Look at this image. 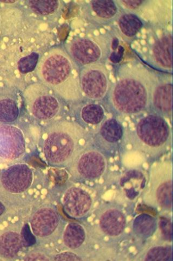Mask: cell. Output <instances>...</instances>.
<instances>
[{"label": "cell", "instance_id": "277c9868", "mask_svg": "<svg viewBox=\"0 0 173 261\" xmlns=\"http://www.w3.org/2000/svg\"><path fill=\"white\" fill-rule=\"evenodd\" d=\"M171 141L170 128L162 117L150 114L137 122L133 144L136 150L145 156L159 159L168 150Z\"/></svg>", "mask_w": 173, "mask_h": 261}, {"label": "cell", "instance_id": "4fadbf2b", "mask_svg": "<svg viewBox=\"0 0 173 261\" xmlns=\"http://www.w3.org/2000/svg\"><path fill=\"white\" fill-rule=\"evenodd\" d=\"M92 205V195L84 187L71 186L63 194V210L65 213L72 218L79 219L84 217L91 210Z\"/></svg>", "mask_w": 173, "mask_h": 261}, {"label": "cell", "instance_id": "9c48e42d", "mask_svg": "<svg viewBox=\"0 0 173 261\" xmlns=\"http://www.w3.org/2000/svg\"><path fill=\"white\" fill-rule=\"evenodd\" d=\"M73 175L84 180H95L102 176L107 168L104 155L95 149H88L78 154L73 161Z\"/></svg>", "mask_w": 173, "mask_h": 261}, {"label": "cell", "instance_id": "e575fe53", "mask_svg": "<svg viewBox=\"0 0 173 261\" xmlns=\"http://www.w3.org/2000/svg\"><path fill=\"white\" fill-rule=\"evenodd\" d=\"M0 2L5 4H14L16 3V1H12V0H5V1H4V0L3 1V0H2Z\"/></svg>", "mask_w": 173, "mask_h": 261}, {"label": "cell", "instance_id": "30bf717a", "mask_svg": "<svg viewBox=\"0 0 173 261\" xmlns=\"http://www.w3.org/2000/svg\"><path fill=\"white\" fill-rule=\"evenodd\" d=\"M121 10L117 1L93 0L84 3L81 13L88 22L103 26L118 19L121 15Z\"/></svg>", "mask_w": 173, "mask_h": 261}, {"label": "cell", "instance_id": "52a82bcc", "mask_svg": "<svg viewBox=\"0 0 173 261\" xmlns=\"http://www.w3.org/2000/svg\"><path fill=\"white\" fill-rule=\"evenodd\" d=\"M112 44L111 38L107 36L77 37L67 44L65 49L80 68L94 63H103L111 54Z\"/></svg>", "mask_w": 173, "mask_h": 261}, {"label": "cell", "instance_id": "9a60e30c", "mask_svg": "<svg viewBox=\"0 0 173 261\" xmlns=\"http://www.w3.org/2000/svg\"><path fill=\"white\" fill-rule=\"evenodd\" d=\"M61 223L59 214L51 207L39 209L30 220L32 233L40 238H47L54 235L59 229Z\"/></svg>", "mask_w": 173, "mask_h": 261}, {"label": "cell", "instance_id": "5bb4252c", "mask_svg": "<svg viewBox=\"0 0 173 261\" xmlns=\"http://www.w3.org/2000/svg\"><path fill=\"white\" fill-rule=\"evenodd\" d=\"M171 76H159L151 94L150 107L161 117L171 118L172 114Z\"/></svg>", "mask_w": 173, "mask_h": 261}, {"label": "cell", "instance_id": "4316f807", "mask_svg": "<svg viewBox=\"0 0 173 261\" xmlns=\"http://www.w3.org/2000/svg\"><path fill=\"white\" fill-rule=\"evenodd\" d=\"M155 220L149 215H142L137 217L134 223V230L141 238H148L154 232Z\"/></svg>", "mask_w": 173, "mask_h": 261}, {"label": "cell", "instance_id": "f546056e", "mask_svg": "<svg viewBox=\"0 0 173 261\" xmlns=\"http://www.w3.org/2000/svg\"><path fill=\"white\" fill-rule=\"evenodd\" d=\"M160 227L164 238L171 240V223L169 219L161 218L160 220Z\"/></svg>", "mask_w": 173, "mask_h": 261}, {"label": "cell", "instance_id": "ba28073f", "mask_svg": "<svg viewBox=\"0 0 173 261\" xmlns=\"http://www.w3.org/2000/svg\"><path fill=\"white\" fill-rule=\"evenodd\" d=\"M80 85L82 95L93 101H100L111 87L108 69L104 63H96L80 68Z\"/></svg>", "mask_w": 173, "mask_h": 261}, {"label": "cell", "instance_id": "8fae6325", "mask_svg": "<svg viewBox=\"0 0 173 261\" xmlns=\"http://www.w3.org/2000/svg\"><path fill=\"white\" fill-rule=\"evenodd\" d=\"M25 151V140L21 129L12 125H0V159H18Z\"/></svg>", "mask_w": 173, "mask_h": 261}, {"label": "cell", "instance_id": "3957f363", "mask_svg": "<svg viewBox=\"0 0 173 261\" xmlns=\"http://www.w3.org/2000/svg\"><path fill=\"white\" fill-rule=\"evenodd\" d=\"M43 151L49 165L64 167L78 156L87 133L76 122L60 120L45 128Z\"/></svg>", "mask_w": 173, "mask_h": 261}, {"label": "cell", "instance_id": "ffe728a7", "mask_svg": "<svg viewBox=\"0 0 173 261\" xmlns=\"http://www.w3.org/2000/svg\"><path fill=\"white\" fill-rule=\"evenodd\" d=\"M26 4L32 13L50 20L59 17L64 6L63 2L54 0H29Z\"/></svg>", "mask_w": 173, "mask_h": 261}, {"label": "cell", "instance_id": "cb8c5ba5", "mask_svg": "<svg viewBox=\"0 0 173 261\" xmlns=\"http://www.w3.org/2000/svg\"><path fill=\"white\" fill-rule=\"evenodd\" d=\"M123 128L120 122L115 119H110L103 122L98 135L107 144H116L122 139Z\"/></svg>", "mask_w": 173, "mask_h": 261}, {"label": "cell", "instance_id": "484cf974", "mask_svg": "<svg viewBox=\"0 0 173 261\" xmlns=\"http://www.w3.org/2000/svg\"><path fill=\"white\" fill-rule=\"evenodd\" d=\"M171 245H156L148 248L143 254L142 260L148 261L172 260Z\"/></svg>", "mask_w": 173, "mask_h": 261}, {"label": "cell", "instance_id": "603a6c76", "mask_svg": "<svg viewBox=\"0 0 173 261\" xmlns=\"http://www.w3.org/2000/svg\"><path fill=\"white\" fill-rule=\"evenodd\" d=\"M144 25L143 22L135 14H121L118 19V26L121 34L127 38L135 37Z\"/></svg>", "mask_w": 173, "mask_h": 261}, {"label": "cell", "instance_id": "f1b7e54d", "mask_svg": "<svg viewBox=\"0 0 173 261\" xmlns=\"http://www.w3.org/2000/svg\"><path fill=\"white\" fill-rule=\"evenodd\" d=\"M146 2L147 1H140V0H120V1H117L121 9L125 10L128 13L133 14L145 5Z\"/></svg>", "mask_w": 173, "mask_h": 261}, {"label": "cell", "instance_id": "7a4b0ae2", "mask_svg": "<svg viewBox=\"0 0 173 261\" xmlns=\"http://www.w3.org/2000/svg\"><path fill=\"white\" fill-rule=\"evenodd\" d=\"M37 76L41 82L63 100L77 102L82 96L80 68L65 49L55 46L39 59Z\"/></svg>", "mask_w": 173, "mask_h": 261}, {"label": "cell", "instance_id": "1f68e13d", "mask_svg": "<svg viewBox=\"0 0 173 261\" xmlns=\"http://www.w3.org/2000/svg\"><path fill=\"white\" fill-rule=\"evenodd\" d=\"M124 51V48L121 46H120L118 48V50L117 52L115 51L111 53L109 57L110 60L114 63H119L122 59Z\"/></svg>", "mask_w": 173, "mask_h": 261}, {"label": "cell", "instance_id": "d4e9b609", "mask_svg": "<svg viewBox=\"0 0 173 261\" xmlns=\"http://www.w3.org/2000/svg\"><path fill=\"white\" fill-rule=\"evenodd\" d=\"M105 111L99 104L89 103L84 105L79 112L80 120L88 125H97L103 120Z\"/></svg>", "mask_w": 173, "mask_h": 261}, {"label": "cell", "instance_id": "d6986e66", "mask_svg": "<svg viewBox=\"0 0 173 261\" xmlns=\"http://www.w3.org/2000/svg\"><path fill=\"white\" fill-rule=\"evenodd\" d=\"M147 180V174L144 170L139 169L128 170L120 178V189L126 198L134 200L143 195Z\"/></svg>", "mask_w": 173, "mask_h": 261}, {"label": "cell", "instance_id": "4dcf8cb0", "mask_svg": "<svg viewBox=\"0 0 173 261\" xmlns=\"http://www.w3.org/2000/svg\"><path fill=\"white\" fill-rule=\"evenodd\" d=\"M54 260H82V259L75 253L63 252L55 256Z\"/></svg>", "mask_w": 173, "mask_h": 261}, {"label": "cell", "instance_id": "e0dca14e", "mask_svg": "<svg viewBox=\"0 0 173 261\" xmlns=\"http://www.w3.org/2000/svg\"><path fill=\"white\" fill-rule=\"evenodd\" d=\"M98 224L105 235L117 238L125 229L126 216L120 207L109 205L101 211L98 218Z\"/></svg>", "mask_w": 173, "mask_h": 261}, {"label": "cell", "instance_id": "2e32d148", "mask_svg": "<svg viewBox=\"0 0 173 261\" xmlns=\"http://www.w3.org/2000/svg\"><path fill=\"white\" fill-rule=\"evenodd\" d=\"M21 101V95L16 89L0 87V124L12 125L18 120Z\"/></svg>", "mask_w": 173, "mask_h": 261}, {"label": "cell", "instance_id": "6da1fadb", "mask_svg": "<svg viewBox=\"0 0 173 261\" xmlns=\"http://www.w3.org/2000/svg\"><path fill=\"white\" fill-rule=\"evenodd\" d=\"M159 76L139 62L120 65L117 81L108 94L112 110L120 115L133 116L149 108L153 89Z\"/></svg>", "mask_w": 173, "mask_h": 261}, {"label": "cell", "instance_id": "7402d4cb", "mask_svg": "<svg viewBox=\"0 0 173 261\" xmlns=\"http://www.w3.org/2000/svg\"><path fill=\"white\" fill-rule=\"evenodd\" d=\"M86 240V232L83 226L76 223H70L63 233V241L65 246L72 250L79 248Z\"/></svg>", "mask_w": 173, "mask_h": 261}, {"label": "cell", "instance_id": "7c38bea8", "mask_svg": "<svg viewBox=\"0 0 173 261\" xmlns=\"http://www.w3.org/2000/svg\"><path fill=\"white\" fill-rule=\"evenodd\" d=\"M33 181V171L26 164H17L5 169L0 174V184L7 192L21 194L27 191Z\"/></svg>", "mask_w": 173, "mask_h": 261}, {"label": "cell", "instance_id": "83f0119b", "mask_svg": "<svg viewBox=\"0 0 173 261\" xmlns=\"http://www.w3.org/2000/svg\"><path fill=\"white\" fill-rule=\"evenodd\" d=\"M39 61V55L35 52L31 53L22 58L18 64V68L22 73H27L34 71Z\"/></svg>", "mask_w": 173, "mask_h": 261}, {"label": "cell", "instance_id": "5b68a950", "mask_svg": "<svg viewBox=\"0 0 173 261\" xmlns=\"http://www.w3.org/2000/svg\"><path fill=\"white\" fill-rule=\"evenodd\" d=\"M148 206L164 211L172 209V165L169 161H157L152 165L143 194Z\"/></svg>", "mask_w": 173, "mask_h": 261}, {"label": "cell", "instance_id": "836d02e7", "mask_svg": "<svg viewBox=\"0 0 173 261\" xmlns=\"http://www.w3.org/2000/svg\"><path fill=\"white\" fill-rule=\"evenodd\" d=\"M6 208L4 204L0 201V216H2L5 211Z\"/></svg>", "mask_w": 173, "mask_h": 261}, {"label": "cell", "instance_id": "ac0fdd59", "mask_svg": "<svg viewBox=\"0 0 173 261\" xmlns=\"http://www.w3.org/2000/svg\"><path fill=\"white\" fill-rule=\"evenodd\" d=\"M152 65L158 70L169 74L172 73V35L162 36L154 45L151 53Z\"/></svg>", "mask_w": 173, "mask_h": 261}, {"label": "cell", "instance_id": "8992f818", "mask_svg": "<svg viewBox=\"0 0 173 261\" xmlns=\"http://www.w3.org/2000/svg\"><path fill=\"white\" fill-rule=\"evenodd\" d=\"M23 97L28 113L38 121H52L59 116L64 109L61 98L41 83L28 86Z\"/></svg>", "mask_w": 173, "mask_h": 261}, {"label": "cell", "instance_id": "44dd1931", "mask_svg": "<svg viewBox=\"0 0 173 261\" xmlns=\"http://www.w3.org/2000/svg\"><path fill=\"white\" fill-rule=\"evenodd\" d=\"M23 246L22 236L15 231H7L0 236V256L11 259L18 254Z\"/></svg>", "mask_w": 173, "mask_h": 261}, {"label": "cell", "instance_id": "d6a6232c", "mask_svg": "<svg viewBox=\"0 0 173 261\" xmlns=\"http://www.w3.org/2000/svg\"><path fill=\"white\" fill-rule=\"evenodd\" d=\"M24 260H49V259L46 255L40 253H34L27 256Z\"/></svg>", "mask_w": 173, "mask_h": 261}]
</instances>
